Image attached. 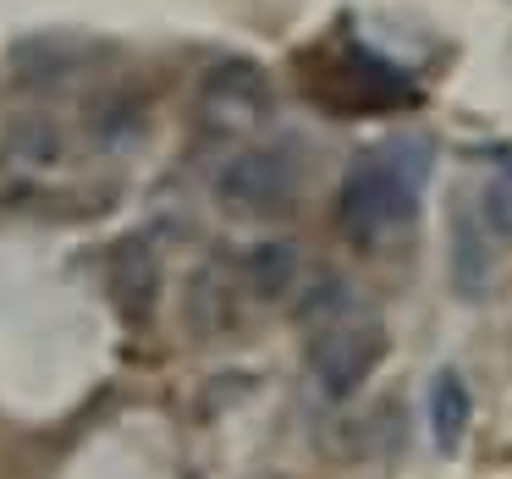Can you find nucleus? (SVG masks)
<instances>
[{"label": "nucleus", "mask_w": 512, "mask_h": 479, "mask_svg": "<svg viewBox=\"0 0 512 479\" xmlns=\"http://www.w3.org/2000/svg\"><path fill=\"white\" fill-rule=\"evenodd\" d=\"M424 171H430L424 138H391V144L364 149L336 188V226L347 243L364 254H386V248L408 243L424 199Z\"/></svg>", "instance_id": "f257e3e1"}, {"label": "nucleus", "mask_w": 512, "mask_h": 479, "mask_svg": "<svg viewBox=\"0 0 512 479\" xmlns=\"http://www.w3.org/2000/svg\"><path fill=\"white\" fill-rule=\"evenodd\" d=\"M298 331L309 347V369L331 397L358 391L375 364L386 358V325L369 309L364 292H353L347 281H320L298 309Z\"/></svg>", "instance_id": "f03ea898"}, {"label": "nucleus", "mask_w": 512, "mask_h": 479, "mask_svg": "<svg viewBox=\"0 0 512 479\" xmlns=\"http://www.w3.org/2000/svg\"><path fill=\"white\" fill-rule=\"evenodd\" d=\"M215 193H221V204L237 215H270V210L298 199V160L276 144H254V149H243L237 160L221 166Z\"/></svg>", "instance_id": "7ed1b4c3"}, {"label": "nucleus", "mask_w": 512, "mask_h": 479, "mask_svg": "<svg viewBox=\"0 0 512 479\" xmlns=\"http://www.w3.org/2000/svg\"><path fill=\"white\" fill-rule=\"evenodd\" d=\"M270 111V83L259 67L248 61H221V67L204 78V94H199V116L204 127L215 133H254Z\"/></svg>", "instance_id": "20e7f679"}, {"label": "nucleus", "mask_w": 512, "mask_h": 479, "mask_svg": "<svg viewBox=\"0 0 512 479\" xmlns=\"http://www.w3.org/2000/svg\"><path fill=\"white\" fill-rule=\"evenodd\" d=\"M155 281H160V270H155L149 243L144 237H122L116 254H111V292H116V303H122L133 320L149 314V303H155Z\"/></svg>", "instance_id": "39448f33"}, {"label": "nucleus", "mask_w": 512, "mask_h": 479, "mask_svg": "<svg viewBox=\"0 0 512 479\" xmlns=\"http://www.w3.org/2000/svg\"><path fill=\"white\" fill-rule=\"evenodd\" d=\"M468 413H474V402H468V386L452 375V369H441L430 386V435L441 452H457V441L468 435Z\"/></svg>", "instance_id": "423d86ee"}, {"label": "nucleus", "mask_w": 512, "mask_h": 479, "mask_svg": "<svg viewBox=\"0 0 512 479\" xmlns=\"http://www.w3.org/2000/svg\"><path fill=\"white\" fill-rule=\"evenodd\" d=\"M479 210H485L490 232L512 243V160H501V166L485 177V199H479Z\"/></svg>", "instance_id": "0eeeda50"}]
</instances>
